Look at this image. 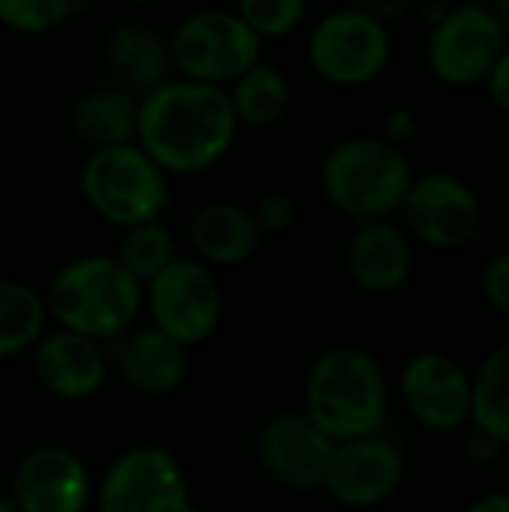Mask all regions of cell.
<instances>
[{"mask_svg": "<svg viewBox=\"0 0 509 512\" xmlns=\"http://www.w3.org/2000/svg\"><path fill=\"white\" fill-rule=\"evenodd\" d=\"M237 129L240 123L225 87L174 75L138 99L135 144L168 177L216 168L234 147Z\"/></svg>", "mask_w": 509, "mask_h": 512, "instance_id": "obj_1", "label": "cell"}, {"mask_svg": "<svg viewBox=\"0 0 509 512\" xmlns=\"http://www.w3.org/2000/svg\"><path fill=\"white\" fill-rule=\"evenodd\" d=\"M390 390L381 363L360 345H333L315 357L303 384V414L336 444L381 435Z\"/></svg>", "mask_w": 509, "mask_h": 512, "instance_id": "obj_2", "label": "cell"}, {"mask_svg": "<svg viewBox=\"0 0 509 512\" xmlns=\"http://www.w3.org/2000/svg\"><path fill=\"white\" fill-rule=\"evenodd\" d=\"M42 303L54 327L114 342L141 318L144 288L114 255H81L51 276Z\"/></svg>", "mask_w": 509, "mask_h": 512, "instance_id": "obj_3", "label": "cell"}, {"mask_svg": "<svg viewBox=\"0 0 509 512\" xmlns=\"http://www.w3.org/2000/svg\"><path fill=\"white\" fill-rule=\"evenodd\" d=\"M318 180L324 198L360 225L399 213L414 168L408 153L384 135H351L327 150Z\"/></svg>", "mask_w": 509, "mask_h": 512, "instance_id": "obj_4", "label": "cell"}, {"mask_svg": "<svg viewBox=\"0 0 509 512\" xmlns=\"http://www.w3.org/2000/svg\"><path fill=\"white\" fill-rule=\"evenodd\" d=\"M81 195L99 219L123 231L162 219L171 201V186L168 174L135 141H129L90 150L81 165Z\"/></svg>", "mask_w": 509, "mask_h": 512, "instance_id": "obj_5", "label": "cell"}, {"mask_svg": "<svg viewBox=\"0 0 509 512\" xmlns=\"http://www.w3.org/2000/svg\"><path fill=\"white\" fill-rule=\"evenodd\" d=\"M261 39L249 30V24L222 6H204L180 18L174 27L168 48L174 75L228 87L246 69H252L261 57Z\"/></svg>", "mask_w": 509, "mask_h": 512, "instance_id": "obj_6", "label": "cell"}, {"mask_svg": "<svg viewBox=\"0 0 509 512\" xmlns=\"http://www.w3.org/2000/svg\"><path fill=\"white\" fill-rule=\"evenodd\" d=\"M393 57L390 27L357 6L321 15L306 42L312 72L333 87H363L384 75Z\"/></svg>", "mask_w": 509, "mask_h": 512, "instance_id": "obj_7", "label": "cell"}, {"mask_svg": "<svg viewBox=\"0 0 509 512\" xmlns=\"http://www.w3.org/2000/svg\"><path fill=\"white\" fill-rule=\"evenodd\" d=\"M150 327L192 348L207 342L222 321V285L213 267L198 258H174L153 282L144 285Z\"/></svg>", "mask_w": 509, "mask_h": 512, "instance_id": "obj_8", "label": "cell"}, {"mask_svg": "<svg viewBox=\"0 0 509 512\" xmlns=\"http://www.w3.org/2000/svg\"><path fill=\"white\" fill-rule=\"evenodd\" d=\"M507 42V30L489 3H459L435 18L426 42V63L441 84L477 87L486 84Z\"/></svg>", "mask_w": 509, "mask_h": 512, "instance_id": "obj_9", "label": "cell"}, {"mask_svg": "<svg viewBox=\"0 0 509 512\" xmlns=\"http://www.w3.org/2000/svg\"><path fill=\"white\" fill-rule=\"evenodd\" d=\"M96 507L99 512H195L183 465L156 444L132 447L108 465Z\"/></svg>", "mask_w": 509, "mask_h": 512, "instance_id": "obj_10", "label": "cell"}, {"mask_svg": "<svg viewBox=\"0 0 509 512\" xmlns=\"http://www.w3.org/2000/svg\"><path fill=\"white\" fill-rule=\"evenodd\" d=\"M399 213L405 234L438 252L465 249L483 225L477 192L471 189V183L447 171L414 177Z\"/></svg>", "mask_w": 509, "mask_h": 512, "instance_id": "obj_11", "label": "cell"}, {"mask_svg": "<svg viewBox=\"0 0 509 512\" xmlns=\"http://www.w3.org/2000/svg\"><path fill=\"white\" fill-rule=\"evenodd\" d=\"M333 447L336 441L303 411L276 414L255 435V459L261 471L291 492H315L324 486Z\"/></svg>", "mask_w": 509, "mask_h": 512, "instance_id": "obj_12", "label": "cell"}, {"mask_svg": "<svg viewBox=\"0 0 509 512\" xmlns=\"http://www.w3.org/2000/svg\"><path fill=\"white\" fill-rule=\"evenodd\" d=\"M402 477L405 462L399 447H393L381 435H369L339 441L333 447L321 489L348 510H369L393 498L402 486Z\"/></svg>", "mask_w": 509, "mask_h": 512, "instance_id": "obj_13", "label": "cell"}, {"mask_svg": "<svg viewBox=\"0 0 509 512\" xmlns=\"http://www.w3.org/2000/svg\"><path fill=\"white\" fill-rule=\"evenodd\" d=\"M402 399L411 417L432 432L471 423V375L441 351L414 354L402 369Z\"/></svg>", "mask_w": 509, "mask_h": 512, "instance_id": "obj_14", "label": "cell"}, {"mask_svg": "<svg viewBox=\"0 0 509 512\" xmlns=\"http://www.w3.org/2000/svg\"><path fill=\"white\" fill-rule=\"evenodd\" d=\"M12 498L21 512H84L93 498L90 471L69 447H36L15 468Z\"/></svg>", "mask_w": 509, "mask_h": 512, "instance_id": "obj_15", "label": "cell"}, {"mask_svg": "<svg viewBox=\"0 0 509 512\" xmlns=\"http://www.w3.org/2000/svg\"><path fill=\"white\" fill-rule=\"evenodd\" d=\"M33 372L45 393L63 402H84L105 387L108 357L102 342L54 327L33 345Z\"/></svg>", "mask_w": 509, "mask_h": 512, "instance_id": "obj_16", "label": "cell"}, {"mask_svg": "<svg viewBox=\"0 0 509 512\" xmlns=\"http://www.w3.org/2000/svg\"><path fill=\"white\" fill-rule=\"evenodd\" d=\"M114 369L141 396H171L189 378V348L156 327H132L114 339Z\"/></svg>", "mask_w": 509, "mask_h": 512, "instance_id": "obj_17", "label": "cell"}, {"mask_svg": "<svg viewBox=\"0 0 509 512\" xmlns=\"http://www.w3.org/2000/svg\"><path fill=\"white\" fill-rule=\"evenodd\" d=\"M414 270V246L402 225L390 219L360 222L348 243V273L366 294L399 291Z\"/></svg>", "mask_w": 509, "mask_h": 512, "instance_id": "obj_18", "label": "cell"}, {"mask_svg": "<svg viewBox=\"0 0 509 512\" xmlns=\"http://www.w3.org/2000/svg\"><path fill=\"white\" fill-rule=\"evenodd\" d=\"M186 237L195 258L207 267L246 264L264 240L252 210L234 201L201 204L189 219Z\"/></svg>", "mask_w": 509, "mask_h": 512, "instance_id": "obj_19", "label": "cell"}, {"mask_svg": "<svg viewBox=\"0 0 509 512\" xmlns=\"http://www.w3.org/2000/svg\"><path fill=\"white\" fill-rule=\"evenodd\" d=\"M105 66L111 72V84L132 96H147L168 78H174L171 48L162 33L147 24L126 21L117 24L105 39Z\"/></svg>", "mask_w": 509, "mask_h": 512, "instance_id": "obj_20", "label": "cell"}, {"mask_svg": "<svg viewBox=\"0 0 509 512\" xmlns=\"http://www.w3.org/2000/svg\"><path fill=\"white\" fill-rule=\"evenodd\" d=\"M69 129L87 150L129 144L138 129V96L120 90L117 84L93 87L75 99Z\"/></svg>", "mask_w": 509, "mask_h": 512, "instance_id": "obj_21", "label": "cell"}, {"mask_svg": "<svg viewBox=\"0 0 509 512\" xmlns=\"http://www.w3.org/2000/svg\"><path fill=\"white\" fill-rule=\"evenodd\" d=\"M225 90L237 114V123L249 129H270L282 123L291 108V81L279 66L267 60H258Z\"/></svg>", "mask_w": 509, "mask_h": 512, "instance_id": "obj_22", "label": "cell"}, {"mask_svg": "<svg viewBox=\"0 0 509 512\" xmlns=\"http://www.w3.org/2000/svg\"><path fill=\"white\" fill-rule=\"evenodd\" d=\"M471 423L501 447H509V339L471 378Z\"/></svg>", "mask_w": 509, "mask_h": 512, "instance_id": "obj_23", "label": "cell"}, {"mask_svg": "<svg viewBox=\"0 0 509 512\" xmlns=\"http://www.w3.org/2000/svg\"><path fill=\"white\" fill-rule=\"evenodd\" d=\"M42 294L18 279L0 276V360L18 357L45 333Z\"/></svg>", "mask_w": 509, "mask_h": 512, "instance_id": "obj_24", "label": "cell"}, {"mask_svg": "<svg viewBox=\"0 0 509 512\" xmlns=\"http://www.w3.org/2000/svg\"><path fill=\"white\" fill-rule=\"evenodd\" d=\"M114 258L144 288L177 258V240H174L171 228L162 225V219L141 222V225L123 228V237L117 243Z\"/></svg>", "mask_w": 509, "mask_h": 512, "instance_id": "obj_25", "label": "cell"}, {"mask_svg": "<svg viewBox=\"0 0 509 512\" xmlns=\"http://www.w3.org/2000/svg\"><path fill=\"white\" fill-rule=\"evenodd\" d=\"M81 0H0V24L21 36H45L60 30Z\"/></svg>", "mask_w": 509, "mask_h": 512, "instance_id": "obj_26", "label": "cell"}, {"mask_svg": "<svg viewBox=\"0 0 509 512\" xmlns=\"http://www.w3.org/2000/svg\"><path fill=\"white\" fill-rule=\"evenodd\" d=\"M306 9L309 0H234V12L261 42L294 33L303 24Z\"/></svg>", "mask_w": 509, "mask_h": 512, "instance_id": "obj_27", "label": "cell"}, {"mask_svg": "<svg viewBox=\"0 0 509 512\" xmlns=\"http://www.w3.org/2000/svg\"><path fill=\"white\" fill-rule=\"evenodd\" d=\"M249 210H252V216H255V222H258V228H261L264 237L285 234L297 222V204H294V198L288 192H279V189L264 192L255 201V207H249Z\"/></svg>", "mask_w": 509, "mask_h": 512, "instance_id": "obj_28", "label": "cell"}, {"mask_svg": "<svg viewBox=\"0 0 509 512\" xmlns=\"http://www.w3.org/2000/svg\"><path fill=\"white\" fill-rule=\"evenodd\" d=\"M480 291H483V300L495 312L509 315V249L486 261V267L480 273Z\"/></svg>", "mask_w": 509, "mask_h": 512, "instance_id": "obj_29", "label": "cell"}, {"mask_svg": "<svg viewBox=\"0 0 509 512\" xmlns=\"http://www.w3.org/2000/svg\"><path fill=\"white\" fill-rule=\"evenodd\" d=\"M420 135V120L411 108H393L387 117H384V138L396 147H408L414 138Z\"/></svg>", "mask_w": 509, "mask_h": 512, "instance_id": "obj_30", "label": "cell"}, {"mask_svg": "<svg viewBox=\"0 0 509 512\" xmlns=\"http://www.w3.org/2000/svg\"><path fill=\"white\" fill-rule=\"evenodd\" d=\"M483 87H486L492 105H495L501 114H507L509 117V42L507 48L501 51L498 63L492 66V72H489V78H486Z\"/></svg>", "mask_w": 509, "mask_h": 512, "instance_id": "obj_31", "label": "cell"}, {"mask_svg": "<svg viewBox=\"0 0 509 512\" xmlns=\"http://www.w3.org/2000/svg\"><path fill=\"white\" fill-rule=\"evenodd\" d=\"M351 6L363 9L366 15H372L390 27L393 21L405 18L414 9V0H351Z\"/></svg>", "mask_w": 509, "mask_h": 512, "instance_id": "obj_32", "label": "cell"}, {"mask_svg": "<svg viewBox=\"0 0 509 512\" xmlns=\"http://www.w3.org/2000/svg\"><path fill=\"white\" fill-rule=\"evenodd\" d=\"M504 447L495 441V438H489L486 432H480V429H474L468 438H465V456L474 462V465H489L492 459H498V453H501Z\"/></svg>", "mask_w": 509, "mask_h": 512, "instance_id": "obj_33", "label": "cell"}, {"mask_svg": "<svg viewBox=\"0 0 509 512\" xmlns=\"http://www.w3.org/2000/svg\"><path fill=\"white\" fill-rule=\"evenodd\" d=\"M465 512H509V492H492V495L474 501Z\"/></svg>", "mask_w": 509, "mask_h": 512, "instance_id": "obj_34", "label": "cell"}, {"mask_svg": "<svg viewBox=\"0 0 509 512\" xmlns=\"http://www.w3.org/2000/svg\"><path fill=\"white\" fill-rule=\"evenodd\" d=\"M492 12H495V18L501 21V27L507 30L509 36V0H492V6H489Z\"/></svg>", "mask_w": 509, "mask_h": 512, "instance_id": "obj_35", "label": "cell"}, {"mask_svg": "<svg viewBox=\"0 0 509 512\" xmlns=\"http://www.w3.org/2000/svg\"><path fill=\"white\" fill-rule=\"evenodd\" d=\"M0 512H21V507L12 495H6V498H0Z\"/></svg>", "mask_w": 509, "mask_h": 512, "instance_id": "obj_36", "label": "cell"}, {"mask_svg": "<svg viewBox=\"0 0 509 512\" xmlns=\"http://www.w3.org/2000/svg\"><path fill=\"white\" fill-rule=\"evenodd\" d=\"M126 3H135V6H150V3H159V0H126Z\"/></svg>", "mask_w": 509, "mask_h": 512, "instance_id": "obj_37", "label": "cell"}, {"mask_svg": "<svg viewBox=\"0 0 509 512\" xmlns=\"http://www.w3.org/2000/svg\"><path fill=\"white\" fill-rule=\"evenodd\" d=\"M462 3H489V0H462Z\"/></svg>", "mask_w": 509, "mask_h": 512, "instance_id": "obj_38", "label": "cell"}, {"mask_svg": "<svg viewBox=\"0 0 509 512\" xmlns=\"http://www.w3.org/2000/svg\"><path fill=\"white\" fill-rule=\"evenodd\" d=\"M204 3H222V0H204Z\"/></svg>", "mask_w": 509, "mask_h": 512, "instance_id": "obj_39", "label": "cell"}]
</instances>
